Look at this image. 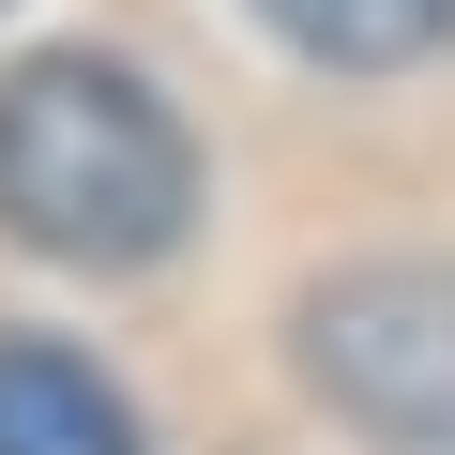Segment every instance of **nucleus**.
Segmentation results:
<instances>
[{"mask_svg":"<svg viewBox=\"0 0 455 455\" xmlns=\"http://www.w3.org/2000/svg\"><path fill=\"white\" fill-rule=\"evenodd\" d=\"M0 455H137V395L61 334H0Z\"/></svg>","mask_w":455,"mask_h":455,"instance_id":"7ed1b4c3","label":"nucleus"},{"mask_svg":"<svg viewBox=\"0 0 455 455\" xmlns=\"http://www.w3.org/2000/svg\"><path fill=\"white\" fill-rule=\"evenodd\" d=\"M0 228L61 274H152L197 228V137L122 61L46 46L0 76Z\"/></svg>","mask_w":455,"mask_h":455,"instance_id":"f257e3e1","label":"nucleus"},{"mask_svg":"<svg viewBox=\"0 0 455 455\" xmlns=\"http://www.w3.org/2000/svg\"><path fill=\"white\" fill-rule=\"evenodd\" d=\"M304 379L379 440H455V259H364L304 289Z\"/></svg>","mask_w":455,"mask_h":455,"instance_id":"f03ea898","label":"nucleus"},{"mask_svg":"<svg viewBox=\"0 0 455 455\" xmlns=\"http://www.w3.org/2000/svg\"><path fill=\"white\" fill-rule=\"evenodd\" d=\"M259 31L304 46L319 76H395V61L455 46V0H259Z\"/></svg>","mask_w":455,"mask_h":455,"instance_id":"20e7f679","label":"nucleus"}]
</instances>
